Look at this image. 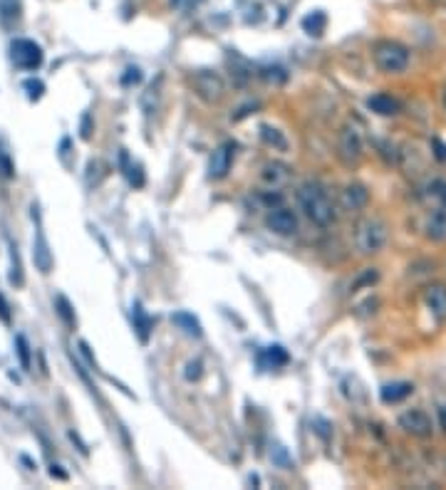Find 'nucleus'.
<instances>
[{"label": "nucleus", "mask_w": 446, "mask_h": 490, "mask_svg": "<svg viewBox=\"0 0 446 490\" xmlns=\"http://www.w3.org/2000/svg\"><path fill=\"white\" fill-rule=\"evenodd\" d=\"M297 203L315 226L325 228L335 220V203H332L327 188L315 183V181H308L297 188Z\"/></svg>", "instance_id": "obj_1"}, {"label": "nucleus", "mask_w": 446, "mask_h": 490, "mask_svg": "<svg viewBox=\"0 0 446 490\" xmlns=\"http://www.w3.org/2000/svg\"><path fill=\"white\" fill-rule=\"evenodd\" d=\"M372 57H375V65L387 75L404 72L409 65V50L397 40H377L372 45Z\"/></svg>", "instance_id": "obj_2"}, {"label": "nucleus", "mask_w": 446, "mask_h": 490, "mask_svg": "<svg viewBox=\"0 0 446 490\" xmlns=\"http://www.w3.org/2000/svg\"><path fill=\"white\" fill-rule=\"evenodd\" d=\"M355 243L364 255L382 250V245L387 243V226L380 218H362L355 228Z\"/></svg>", "instance_id": "obj_3"}, {"label": "nucleus", "mask_w": 446, "mask_h": 490, "mask_svg": "<svg viewBox=\"0 0 446 490\" xmlns=\"http://www.w3.org/2000/svg\"><path fill=\"white\" fill-rule=\"evenodd\" d=\"M10 60L15 62V67L20 70H38L42 65V47L35 42V40H27V38H18L10 42Z\"/></svg>", "instance_id": "obj_4"}, {"label": "nucleus", "mask_w": 446, "mask_h": 490, "mask_svg": "<svg viewBox=\"0 0 446 490\" xmlns=\"http://www.w3.org/2000/svg\"><path fill=\"white\" fill-rule=\"evenodd\" d=\"M337 154L343 159V164L347 166H355L360 159H362V134L357 129L355 124H345L337 136Z\"/></svg>", "instance_id": "obj_5"}, {"label": "nucleus", "mask_w": 446, "mask_h": 490, "mask_svg": "<svg viewBox=\"0 0 446 490\" xmlns=\"http://www.w3.org/2000/svg\"><path fill=\"white\" fill-rule=\"evenodd\" d=\"M191 82H194L196 94H199V97H203L206 102H219V99L223 97V92H226V87H223V79H221L216 72H208V70L194 72Z\"/></svg>", "instance_id": "obj_6"}, {"label": "nucleus", "mask_w": 446, "mask_h": 490, "mask_svg": "<svg viewBox=\"0 0 446 490\" xmlns=\"http://www.w3.org/2000/svg\"><path fill=\"white\" fill-rule=\"evenodd\" d=\"M231 164H233V144H221L211 154V162H208V179L214 181L223 179L231 171Z\"/></svg>", "instance_id": "obj_7"}, {"label": "nucleus", "mask_w": 446, "mask_h": 490, "mask_svg": "<svg viewBox=\"0 0 446 490\" xmlns=\"http://www.w3.org/2000/svg\"><path fill=\"white\" fill-rule=\"evenodd\" d=\"M268 228L273 233H278V235H293L297 231V218L295 213L288 211V208H275V211L268 213V218H265Z\"/></svg>", "instance_id": "obj_8"}, {"label": "nucleus", "mask_w": 446, "mask_h": 490, "mask_svg": "<svg viewBox=\"0 0 446 490\" xmlns=\"http://www.w3.org/2000/svg\"><path fill=\"white\" fill-rule=\"evenodd\" d=\"M33 260H35V268H38L42 275L52 270V253H50V245L45 240V233L42 228H35V238H33Z\"/></svg>", "instance_id": "obj_9"}, {"label": "nucleus", "mask_w": 446, "mask_h": 490, "mask_svg": "<svg viewBox=\"0 0 446 490\" xmlns=\"http://www.w3.org/2000/svg\"><path fill=\"white\" fill-rule=\"evenodd\" d=\"M399 426L407 433H414V436H427V433H432V419H429L424 411H417V409L401 413Z\"/></svg>", "instance_id": "obj_10"}, {"label": "nucleus", "mask_w": 446, "mask_h": 490, "mask_svg": "<svg viewBox=\"0 0 446 490\" xmlns=\"http://www.w3.org/2000/svg\"><path fill=\"white\" fill-rule=\"evenodd\" d=\"M424 302H427L429 312H432L439 322L446 320V287L444 285H429L424 292Z\"/></svg>", "instance_id": "obj_11"}, {"label": "nucleus", "mask_w": 446, "mask_h": 490, "mask_svg": "<svg viewBox=\"0 0 446 490\" xmlns=\"http://www.w3.org/2000/svg\"><path fill=\"white\" fill-rule=\"evenodd\" d=\"M340 201H343V206L347 208V211H362V208L367 206L369 194L362 183H349V186L343 188Z\"/></svg>", "instance_id": "obj_12"}, {"label": "nucleus", "mask_w": 446, "mask_h": 490, "mask_svg": "<svg viewBox=\"0 0 446 490\" xmlns=\"http://www.w3.org/2000/svg\"><path fill=\"white\" fill-rule=\"evenodd\" d=\"M260 179H263L265 186L280 188V186H285V183L290 181V168L285 166V164H278V162L265 164L263 171H260Z\"/></svg>", "instance_id": "obj_13"}, {"label": "nucleus", "mask_w": 446, "mask_h": 490, "mask_svg": "<svg viewBox=\"0 0 446 490\" xmlns=\"http://www.w3.org/2000/svg\"><path fill=\"white\" fill-rule=\"evenodd\" d=\"M409 394H412V384H407V381H395V384H384L380 396L384 404H399L401 399H407Z\"/></svg>", "instance_id": "obj_14"}, {"label": "nucleus", "mask_w": 446, "mask_h": 490, "mask_svg": "<svg viewBox=\"0 0 446 490\" xmlns=\"http://www.w3.org/2000/svg\"><path fill=\"white\" fill-rule=\"evenodd\" d=\"M367 107L382 116H392L399 112V102H397L395 97H389V94H375V97H369Z\"/></svg>", "instance_id": "obj_15"}, {"label": "nucleus", "mask_w": 446, "mask_h": 490, "mask_svg": "<svg viewBox=\"0 0 446 490\" xmlns=\"http://www.w3.org/2000/svg\"><path fill=\"white\" fill-rule=\"evenodd\" d=\"M260 367L265 369H275V367H283V364H288V352H285L280 344H273V347L263 349V354L258 357Z\"/></svg>", "instance_id": "obj_16"}, {"label": "nucleus", "mask_w": 446, "mask_h": 490, "mask_svg": "<svg viewBox=\"0 0 446 490\" xmlns=\"http://www.w3.org/2000/svg\"><path fill=\"white\" fill-rule=\"evenodd\" d=\"M325 27H327V15L323 10H312L303 18V30L312 38H320L325 33Z\"/></svg>", "instance_id": "obj_17"}, {"label": "nucleus", "mask_w": 446, "mask_h": 490, "mask_svg": "<svg viewBox=\"0 0 446 490\" xmlns=\"http://www.w3.org/2000/svg\"><path fill=\"white\" fill-rule=\"evenodd\" d=\"M20 20V0H0V25L10 30Z\"/></svg>", "instance_id": "obj_18"}, {"label": "nucleus", "mask_w": 446, "mask_h": 490, "mask_svg": "<svg viewBox=\"0 0 446 490\" xmlns=\"http://www.w3.org/2000/svg\"><path fill=\"white\" fill-rule=\"evenodd\" d=\"M171 322H174L176 327H182L188 337H201V335H203V332H201L199 320H196L191 312H174V315H171Z\"/></svg>", "instance_id": "obj_19"}, {"label": "nucleus", "mask_w": 446, "mask_h": 490, "mask_svg": "<svg viewBox=\"0 0 446 490\" xmlns=\"http://www.w3.org/2000/svg\"><path fill=\"white\" fill-rule=\"evenodd\" d=\"M132 310H134V312H132V317H134V329L139 332V339H142V342H147V339H149V329H151V320H149V315L142 310V305H139V302H136Z\"/></svg>", "instance_id": "obj_20"}, {"label": "nucleus", "mask_w": 446, "mask_h": 490, "mask_svg": "<svg viewBox=\"0 0 446 490\" xmlns=\"http://www.w3.org/2000/svg\"><path fill=\"white\" fill-rule=\"evenodd\" d=\"M427 233H429V238H434V240H444L446 238V213L444 211L432 213Z\"/></svg>", "instance_id": "obj_21"}, {"label": "nucleus", "mask_w": 446, "mask_h": 490, "mask_svg": "<svg viewBox=\"0 0 446 490\" xmlns=\"http://www.w3.org/2000/svg\"><path fill=\"white\" fill-rule=\"evenodd\" d=\"M260 136H263V142L268 144V146H275V149H280V151H285V149H288V142H285V136L280 134L278 129L268 127V124H263V127H260Z\"/></svg>", "instance_id": "obj_22"}, {"label": "nucleus", "mask_w": 446, "mask_h": 490, "mask_svg": "<svg viewBox=\"0 0 446 490\" xmlns=\"http://www.w3.org/2000/svg\"><path fill=\"white\" fill-rule=\"evenodd\" d=\"M15 347H18V357L23 369H30V347H27V339L23 335L15 337Z\"/></svg>", "instance_id": "obj_23"}, {"label": "nucleus", "mask_w": 446, "mask_h": 490, "mask_svg": "<svg viewBox=\"0 0 446 490\" xmlns=\"http://www.w3.org/2000/svg\"><path fill=\"white\" fill-rule=\"evenodd\" d=\"M10 263H13V272H10V283L23 285V268H20L18 248H10Z\"/></svg>", "instance_id": "obj_24"}, {"label": "nucleus", "mask_w": 446, "mask_h": 490, "mask_svg": "<svg viewBox=\"0 0 446 490\" xmlns=\"http://www.w3.org/2000/svg\"><path fill=\"white\" fill-rule=\"evenodd\" d=\"M23 87H25L27 90V97L30 99H40L42 97V92H45V84L40 82V79H25V82H23Z\"/></svg>", "instance_id": "obj_25"}, {"label": "nucleus", "mask_w": 446, "mask_h": 490, "mask_svg": "<svg viewBox=\"0 0 446 490\" xmlns=\"http://www.w3.org/2000/svg\"><path fill=\"white\" fill-rule=\"evenodd\" d=\"M201 374H203V364H201V359H191V361H188L184 376H186L188 381H196V379H201Z\"/></svg>", "instance_id": "obj_26"}, {"label": "nucleus", "mask_w": 446, "mask_h": 490, "mask_svg": "<svg viewBox=\"0 0 446 490\" xmlns=\"http://www.w3.org/2000/svg\"><path fill=\"white\" fill-rule=\"evenodd\" d=\"M0 176H3V179H13L15 176L13 162H10V156L3 151V146H0Z\"/></svg>", "instance_id": "obj_27"}, {"label": "nucleus", "mask_w": 446, "mask_h": 490, "mask_svg": "<svg viewBox=\"0 0 446 490\" xmlns=\"http://www.w3.org/2000/svg\"><path fill=\"white\" fill-rule=\"evenodd\" d=\"M58 307H60V317L65 320L67 324H75V315H72V307H70V302H67L65 297H58Z\"/></svg>", "instance_id": "obj_28"}, {"label": "nucleus", "mask_w": 446, "mask_h": 490, "mask_svg": "<svg viewBox=\"0 0 446 490\" xmlns=\"http://www.w3.org/2000/svg\"><path fill=\"white\" fill-rule=\"evenodd\" d=\"M136 82H142V72L136 70V67H129V70H127V75L122 77V84H127V87H129V84H136Z\"/></svg>", "instance_id": "obj_29"}, {"label": "nucleus", "mask_w": 446, "mask_h": 490, "mask_svg": "<svg viewBox=\"0 0 446 490\" xmlns=\"http://www.w3.org/2000/svg\"><path fill=\"white\" fill-rule=\"evenodd\" d=\"M0 320H3V322H10V307H8L3 295H0Z\"/></svg>", "instance_id": "obj_30"}, {"label": "nucleus", "mask_w": 446, "mask_h": 490, "mask_svg": "<svg viewBox=\"0 0 446 490\" xmlns=\"http://www.w3.org/2000/svg\"><path fill=\"white\" fill-rule=\"evenodd\" d=\"M271 453H275V461H278V463L288 465V458H285V451H283V448H280V446H275V448H273Z\"/></svg>", "instance_id": "obj_31"}, {"label": "nucleus", "mask_w": 446, "mask_h": 490, "mask_svg": "<svg viewBox=\"0 0 446 490\" xmlns=\"http://www.w3.org/2000/svg\"><path fill=\"white\" fill-rule=\"evenodd\" d=\"M92 136V131H90V116L84 114V119H82V139H90Z\"/></svg>", "instance_id": "obj_32"}, {"label": "nucleus", "mask_w": 446, "mask_h": 490, "mask_svg": "<svg viewBox=\"0 0 446 490\" xmlns=\"http://www.w3.org/2000/svg\"><path fill=\"white\" fill-rule=\"evenodd\" d=\"M432 144H434V146H436V149H439V151H436V156H439L441 162H446V146H444V144H441L439 139H434Z\"/></svg>", "instance_id": "obj_33"}, {"label": "nucleus", "mask_w": 446, "mask_h": 490, "mask_svg": "<svg viewBox=\"0 0 446 490\" xmlns=\"http://www.w3.org/2000/svg\"><path fill=\"white\" fill-rule=\"evenodd\" d=\"M50 476H52V478L58 476L60 480H67V473H62V471H60V465H55V463L50 465Z\"/></svg>", "instance_id": "obj_34"}, {"label": "nucleus", "mask_w": 446, "mask_h": 490, "mask_svg": "<svg viewBox=\"0 0 446 490\" xmlns=\"http://www.w3.org/2000/svg\"><path fill=\"white\" fill-rule=\"evenodd\" d=\"M439 416H441V426L446 428V407L444 409H439Z\"/></svg>", "instance_id": "obj_35"}, {"label": "nucleus", "mask_w": 446, "mask_h": 490, "mask_svg": "<svg viewBox=\"0 0 446 490\" xmlns=\"http://www.w3.org/2000/svg\"><path fill=\"white\" fill-rule=\"evenodd\" d=\"M171 3H174V5H182V0H171Z\"/></svg>", "instance_id": "obj_36"}, {"label": "nucleus", "mask_w": 446, "mask_h": 490, "mask_svg": "<svg viewBox=\"0 0 446 490\" xmlns=\"http://www.w3.org/2000/svg\"><path fill=\"white\" fill-rule=\"evenodd\" d=\"M441 188H444V186H441ZM441 196H444V201H446V188H444V191H441Z\"/></svg>", "instance_id": "obj_37"}, {"label": "nucleus", "mask_w": 446, "mask_h": 490, "mask_svg": "<svg viewBox=\"0 0 446 490\" xmlns=\"http://www.w3.org/2000/svg\"><path fill=\"white\" fill-rule=\"evenodd\" d=\"M444 112H446V92H444Z\"/></svg>", "instance_id": "obj_38"}]
</instances>
